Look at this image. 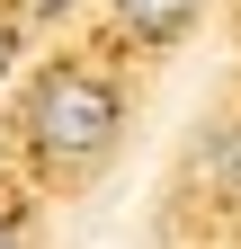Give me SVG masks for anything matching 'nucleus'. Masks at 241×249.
I'll list each match as a JSON object with an SVG mask.
<instances>
[{
  "instance_id": "1",
  "label": "nucleus",
  "mask_w": 241,
  "mask_h": 249,
  "mask_svg": "<svg viewBox=\"0 0 241 249\" xmlns=\"http://www.w3.org/2000/svg\"><path fill=\"white\" fill-rule=\"evenodd\" d=\"M116 89L80 62H54V71L27 89V142L45 151V169H89L99 151L116 142Z\"/></svg>"
},
{
  "instance_id": "2",
  "label": "nucleus",
  "mask_w": 241,
  "mask_h": 249,
  "mask_svg": "<svg viewBox=\"0 0 241 249\" xmlns=\"http://www.w3.org/2000/svg\"><path fill=\"white\" fill-rule=\"evenodd\" d=\"M197 178L215 187V196H232V205H241V124H215V134L197 142Z\"/></svg>"
},
{
  "instance_id": "3",
  "label": "nucleus",
  "mask_w": 241,
  "mask_h": 249,
  "mask_svg": "<svg viewBox=\"0 0 241 249\" xmlns=\"http://www.w3.org/2000/svg\"><path fill=\"white\" fill-rule=\"evenodd\" d=\"M188 9H197V0H116V18H125L143 45H170L179 27H188Z\"/></svg>"
},
{
  "instance_id": "4",
  "label": "nucleus",
  "mask_w": 241,
  "mask_h": 249,
  "mask_svg": "<svg viewBox=\"0 0 241 249\" xmlns=\"http://www.w3.org/2000/svg\"><path fill=\"white\" fill-rule=\"evenodd\" d=\"M0 71H9V27H0Z\"/></svg>"
},
{
  "instance_id": "5",
  "label": "nucleus",
  "mask_w": 241,
  "mask_h": 249,
  "mask_svg": "<svg viewBox=\"0 0 241 249\" xmlns=\"http://www.w3.org/2000/svg\"><path fill=\"white\" fill-rule=\"evenodd\" d=\"M63 9H72V0H45V18H63Z\"/></svg>"
},
{
  "instance_id": "6",
  "label": "nucleus",
  "mask_w": 241,
  "mask_h": 249,
  "mask_svg": "<svg viewBox=\"0 0 241 249\" xmlns=\"http://www.w3.org/2000/svg\"><path fill=\"white\" fill-rule=\"evenodd\" d=\"M0 249H18V231H9V223H0Z\"/></svg>"
}]
</instances>
